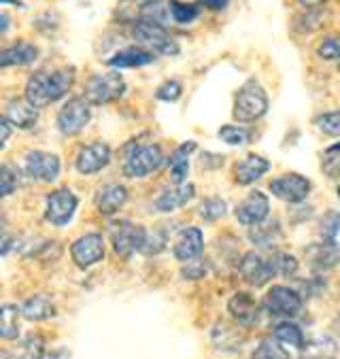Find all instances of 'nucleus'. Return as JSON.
Listing matches in <instances>:
<instances>
[{
	"label": "nucleus",
	"mask_w": 340,
	"mask_h": 359,
	"mask_svg": "<svg viewBox=\"0 0 340 359\" xmlns=\"http://www.w3.org/2000/svg\"><path fill=\"white\" fill-rule=\"evenodd\" d=\"M338 234H340V212L327 210L321 222V238L327 243H336Z\"/></svg>",
	"instance_id": "nucleus-40"
},
{
	"label": "nucleus",
	"mask_w": 340,
	"mask_h": 359,
	"mask_svg": "<svg viewBox=\"0 0 340 359\" xmlns=\"http://www.w3.org/2000/svg\"><path fill=\"white\" fill-rule=\"evenodd\" d=\"M325 24V13L321 9L315 11H306L296 20V30L300 32H315L317 28H321Z\"/></svg>",
	"instance_id": "nucleus-39"
},
{
	"label": "nucleus",
	"mask_w": 340,
	"mask_h": 359,
	"mask_svg": "<svg viewBox=\"0 0 340 359\" xmlns=\"http://www.w3.org/2000/svg\"><path fill=\"white\" fill-rule=\"evenodd\" d=\"M156 60V55L143 47H125L121 51H117L111 60H109V66L113 68H139V66H147Z\"/></svg>",
	"instance_id": "nucleus-23"
},
{
	"label": "nucleus",
	"mask_w": 340,
	"mask_h": 359,
	"mask_svg": "<svg viewBox=\"0 0 340 359\" xmlns=\"http://www.w3.org/2000/svg\"><path fill=\"white\" fill-rule=\"evenodd\" d=\"M281 238V226L277 219H266L259 226H253L249 232V241L257 247H272Z\"/></svg>",
	"instance_id": "nucleus-27"
},
{
	"label": "nucleus",
	"mask_w": 340,
	"mask_h": 359,
	"mask_svg": "<svg viewBox=\"0 0 340 359\" xmlns=\"http://www.w3.org/2000/svg\"><path fill=\"white\" fill-rule=\"evenodd\" d=\"M268 189H270L272 196H277L283 202L298 204V202L306 200V196L313 189V183H311V179H306V177H302L298 172H287V175L272 179Z\"/></svg>",
	"instance_id": "nucleus-10"
},
{
	"label": "nucleus",
	"mask_w": 340,
	"mask_h": 359,
	"mask_svg": "<svg viewBox=\"0 0 340 359\" xmlns=\"http://www.w3.org/2000/svg\"><path fill=\"white\" fill-rule=\"evenodd\" d=\"M275 266H277V276H294L298 272V259L290 253H275Z\"/></svg>",
	"instance_id": "nucleus-42"
},
{
	"label": "nucleus",
	"mask_w": 340,
	"mask_h": 359,
	"mask_svg": "<svg viewBox=\"0 0 340 359\" xmlns=\"http://www.w3.org/2000/svg\"><path fill=\"white\" fill-rule=\"evenodd\" d=\"M147 230L143 226H136L132 222H119L113 226L111 232V243H113V251L117 253V257L130 259L136 251H143L147 245Z\"/></svg>",
	"instance_id": "nucleus-6"
},
{
	"label": "nucleus",
	"mask_w": 340,
	"mask_h": 359,
	"mask_svg": "<svg viewBox=\"0 0 340 359\" xmlns=\"http://www.w3.org/2000/svg\"><path fill=\"white\" fill-rule=\"evenodd\" d=\"M325 154H340V142L338 145H332L329 149H325Z\"/></svg>",
	"instance_id": "nucleus-51"
},
{
	"label": "nucleus",
	"mask_w": 340,
	"mask_h": 359,
	"mask_svg": "<svg viewBox=\"0 0 340 359\" xmlns=\"http://www.w3.org/2000/svg\"><path fill=\"white\" fill-rule=\"evenodd\" d=\"M11 121L7 119V117H3V121H0V128H3V140H0V145H7V140H9V136H11Z\"/></svg>",
	"instance_id": "nucleus-49"
},
{
	"label": "nucleus",
	"mask_w": 340,
	"mask_h": 359,
	"mask_svg": "<svg viewBox=\"0 0 340 359\" xmlns=\"http://www.w3.org/2000/svg\"><path fill=\"white\" fill-rule=\"evenodd\" d=\"M92 119V104L86 98H71L57 113V130L64 136L79 134Z\"/></svg>",
	"instance_id": "nucleus-9"
},
{
	"label": "nucleus",
	"mask_w": 340,
	"mask_h": 359,
	"mask_svg": "<svg viewBox=\"0 0 340 359\" xmlns=\"http://www.w3.org/2000/svg\"><path fill=\"white\" fill-rule=\"evenodd\" d=\"M7 28H9V15H7V13H3V34L7 32Z\"/></svg>",
	"instance_id": "nucleus-50"
},
{
	"label": "nucleus",
	"mask_w": 340,
	"mask_h": 359,
	"mask_svg": "<svg viewBox=\"0 0 340 359\" xmlns=\"http://www.w3.org/2000/svg\"><path fill=\"white\" fill-rule=\"evenodd\" d=\"M302 351L311 359H332L338 351V344L329 336H315L311 342L304 344Z\"/></svg>",
	"instance_id": "nucleus-29"
},
{
	"label": "nucleus",
	"mask_w": 340,
	"mask_h": 359,
	"mask_svg": "<svg viewBox=\"0 0 340 359\" xmlns=\"http://www.w3.org/2000/svg\"><path fill=\"white\" fill-rule=\"evenodd\" d=\"M236 215V222L240 226H247V228H253V226H259L261 222L268 219V215H270V202L268 198L261 194V191H251L240 206H236L234 210Z\"/></svg>",
	"instance_id": "nucleus-14"
},
{
	"label": "nucleus",
	"mask_w": 340,
	"mask_h": 359,
	"mask_svg": "<svg viewBox=\"0 0 340 359\" xmlns=\"http://www.w3.org/2000/svg\"><path fill=\"white\" fill-rule=\"evenodd\" d=\"M20 315L22 309H18L15 304H5L3 313H0V334H3L5 340H15L20 334Z\"/></svg>",
	"instance_id": "nucleus-30"
},
{
	"label": "nucleus",
	"mask_w": 340,
	"mask_h": 359,
	"mask_svg": "<svg viewBox=\"0 0 340 359\" xmlns=\"http://www.w3.org/2000/svg\"><path fill=\"white\" fill-rule=\"evenodd\" d=\"M111 162V147L107 142H90V145L81 147L77 160H75V166L81 175H96L100 172L102 168H107Z\"/></svg>",
	"instance_id": "nucleus-15"
},
{
	"label": "nucleus",
	"mask_w": 340,
	"mask_h": 359,
	"mask_svg": "<svg viewBox=\"0 0 340 359\" xmlns=\"http://www.w3.org/2000/svg\"><path fill=\"white\" fill-rule=\"evenodd\" d=\"M198 3L209 11H224L230 5V0H198Z\"/></svg>",
	"instance_id": "nucleus-47"
},
{
	"label": "nucleus",
	"mask_w": 340,
	"mask_h": 359,
	"mask_svg": "<svg viewBox=\"0 0 340 359\" xmlns=\"http://www.w3.org/2000/svg\"><path fill=\"white\" fill-rule=\"evenodd\" d=\"M128 202V189L119 183H111L96 196V208L102 215H115Z\"/></svg>",
	"instance_id": "nucleus-22"
},
{
	"label": "nucleus",
	"mask_w": 340,
	"mask_h": 359,
	"mask_svg": "<svg viewBox=\"0 0 340 359\" xmlns=\"http://www.w3.org/2000/svg\"><path fill=\"white\" fill-rule=\"evenodd\" d=\"M45 357V340L39 334H28L15 353V359H43Z\"/></svg>",
	"instance_id": "nucleus-32"
},
{
	"label": "nucleus",
	"mask_w": 340,
	"mask_h": 359,
	"mask_svg": "<svg viewBox=\"0 0 340 359\" xmlns=\"http://www.w3.org/2000/svg\"><path fill=\"white\" fill-rule=\"evenodd\" d=\"M253 359H290L287 348L277 338H266L253 353Z\"/></svg>",
	"instance_id": "nucleus-34"
},
{
	"label": "nucleus",
	"mask_w": 340,
	"mask_h": 359,
	"mask_svg": "<svg viewBox=\"0 0 340 359\" xmlns=\"http://www.w3.org/2000/svg\"><path fill=\"white\" fill-rule=\"evenodd\" d=\"M240 276L251 285V287H264L268 280L277 276V266H275V253L270 257H264L255 251H249L240 259Z\"/></svg>",
	"instance_id": "nucleus-11"
},
{
	"label": "nucleus",
	"mask_w": 340,
	"mask_h": 359,
	"mask_svg": "<svg viewBox=\"0 0 340 359\" xmlns=\"http://www.w3.org/2000/svg\"><path fill=\"white\" fill-rule=\"evenodd\" d=\"M327 0H298V5L306 11H315V9H321Z\"/></svg>",
	"instance_id": "nucleus-48"
},
{
	"label": "nucleus",
	"mask_w": 340,
	"mask_h": 359,
	"mask_svg": "<svg viewBox=\"0 0 340 359\" xmlns=\"http://www.w3.org/2000/svg\"><path fill=\"white\" fill-rule=\"evenodd\" d=\"M196 196V187L191 183H177L175 187H166L158 198H156V208L160 212H172L187 202H191Z\"/></svg>",
	"instance_id": "nucleus-19"
},
{
	"label": "nucleus",
	"mask_w": 340,
	"mask_h": 359,
	"mask_svg": "<svg viewBox=\"0 0 340 359\" xmlns=\"http://www.w3.org/2000/svg\"><path fill=\"white\" fill-rule=\"evenodd\" d=\"M275 338H277L285 348H304V344H306L302 330H300L296 323H290V321L279 323V325L275 327Z\"/></svg>",
	"instance_id": "nucleus-31"
},
{
	"label": "nucleus",
	"mask_w": 340,
	"mask_h": 359,
	"mask_svg": "<svg viewBox=\"0 0 340 359\" xmlns=\"http://www.w3.org/2000/svg\"><path fill=\"white\" fill-rule=\"evenodd\" d=\"M71 257L73 262L86 270V268H92L94 264L102 262L104 259V238L96 232L92 234H83L81 238H77L71 247Z\"/></svg>",
	"instance_id": "nucleus-13"
},
{
	"label": "nucleus",
	"mask_w": 340,
	"mask_h": 359,
	"mask_svg": "<svg viewBox=\"0 0 340 359\" xmlns=\"http://www.w3.org/2000/svg\"><path fill=\"white\" fill-rule=\"evenodd\" d=\"M183 94V86L179 81H166L158 88L156 96L158 100H164V102H177Z\"/></svg>",
	"instance_id": "nucleus-45"
},
{
	"label": "nucleus",
	"mask_w": 340,
	"mask_h": 359,
	"mask_svg": "<svg viewBox=\"0 0 340 359\" xmlns=\"http://www.w3.org/2000/svg\"><path fill=\"white\" fill-rule=\"evenodd\" d=\"M162 164H164V151L160 145H136L125 156L123 175L128 179H143L160 170Z\"/></svg>",
	"instance_id": "nucleus-4"
},
{
	"label": "nucleus",
	"mask_w": 340,
	"mask_h": 359,
	"mask_svg": "<svg viewBox=\"0 0 340 359\" xmlns=\"http://www.w3.org/2000/svg\"><path fill=\"white\" fill-rule=\"evenodd\" d=\"M125 94V81L119 73H98L86 83V100L90 104H109Z\"/></svg>",
	"instance_id": "nucleus-5"
},
{
	"label": "nucleus",
	"mask_w": 340,
	"mask_h": 359,
	"mask_svg": "<svg viewBox=\"0 0 340 359\" xmlns=\"http://www.w3.org/2000/svg\"><path fill=\"white\" fill-rule=\"evenodd\" d=\"M141 20L158 24L162 28H168V24L172 22L170 0H147V3H143V7H141Z\"/></svg>",
	"instance_id": "nucleus-25"
},
{
	"label": "nucleus",
	"mask_w": 340,
	"mask_h": 359,
	"mask_svg": "<svg viewBox=\"0 0 340 359\" xmlns=\"http://www.w3.org/2000/svg\"><path fill=\"white\" fill-rule=\"evenodd\" d=\"M336 194H338V198H340V185L336 187Z\"/></svg>",
	"instance_id": "nucleus-52"
},
{
	"label": "nucleus",
	"mask_w": 340,
	"mask_h": 359,
	"mask_svg": "<svg viewBox=\"0 0 340 359\" xmlns=\"http://www.w3.org/2000/svg\"><path fill=\"white\" fill-rule=\"evenodd\" d=\"M193 149H196V142L189 140V142H183V145H179L177 151L170 156L168 168H170V175H172L175 181L181 183L187 177V172H189V156L193 154Z\"/></svg>",
	"instance_id": "nucleus-28"
},
{
	"label": "nucleus",
	"mask_w": 340,
	"mask_h": 359,
	"mask_svg": "<svg viewBox=\"0 0 340 359\" xmlns=\"http://www.w3.org/2000/svg\"><path fill=\"white\" fill-rule=\"evenodd\" d=\"M315 126L319 128V132H323L325 136H340V109L338 111H329L323 113L315 119Z\"/></svg>",
	"instance_id": "nucleus-38"
},
{
	"label": "nucleus",
	"mask_w": 340,
	"mask_h": 359,
	"mask_svg": "<svg viewBox=\"0 0 340 359\" xmlns=\"http://www.w3.org/2000/svg\"><path fill=\"white\" fill-rule=\"evenodd\" d=\"M268 104L270 102H268L266 90L257 81L251 79L236 92L232 115L238 123H251V121H257L266 115Z\"/></svg>",
	"instance_id": "nucleus-2"
},
{
	"label": "nucleus",
	"mask_w": 340,
	"mask_h": 359,
	"mask_svg": "<svg viewBox=\"0 0 340 359\" xmlns=\"http://www.w3.org/2000/svg\"><path fill=\"white\" fill-rule=\"evenodd\" d=\"M170 13H172V22L191 24L200 15V9H198V5H187V3H181V0H170Z\"/></svg>",
	"instance_id": "nucleus-36"
},
{
	"label": "nucleus",
	"mask_w": 340,
	"mask_h": 359,
	"mask_svg": "<svg viewBox=\"0 0 340 359\" xmlns=\"http://www.w3.org/2000/svg\"><path fill=\"white\" fill-rule=\"evenodd\" d=\"M22 315L28 321H47L55 315V306L47 296H32L24 302Z\"/></svg>",
	"instance_id": "nucleus-26"
},
{
	"label": "nucleus",
	"mask_w": 340,
	"mask_h": 359,
	"mask_svg": "<svg viewBox=\"0 0 340 359\" xmlns=\"http://www.w3.org/2000/svg\"><path fill=\"white\" fill-rule=\"evenodd\" d=\"M264 309L272 317L292 319L302 309V296L298 294V290H292V287L275 285V287H270L266 298H264Z\"/></svg>",
	"instance_id": "nucleus-8"
},
{
	"label": "nucleus",
	"mask_w": 340,
	"mask_h": 359,
	"mask_svg": "<svg viewBox=\"0 0 340 359\" xmlns=\"http://www.w3.org/2000/svg\"><path fill=\"white\" fill-rule=\"evenodd\" d=\"M132 36L136 43H139V47L151 51L154 55H177L179 53L177 41L168 34L166 28H162L158 24L139 20L132 26Z\"/></svg>",
	"instance_id": "nucleus-3"
},
{
	"label": "nucleus",
	"mask_w": 340,
	"mask_h": 359,
	"mask_svg": "<svg viewBox=\"0 0 340 359\" xmlns=\"http://www.w3.org/2000/svg\"><path fill=\"white\" fill-rule=\"evenodd\" d=\"M219 138L228 145H234V147H243L251 140V132L243 126H234V123H228V126H222L219 128Z\"/></svg>",
	"instance_id": "nucleus-35"
},
{
	"label": "nucleus",
	"mask_w": 340,
	"mask_h": 359,
	"mask_svg": "<svg viewBox=\"0 0 340 359\" xmlns=\"http://www.w3.org/2000/svg\"><path fill=\"white\" fill-rule=\"evenodd\" d=\"M207 272H209V266H207V262H204L202 257L185 262L183 268H181V276L185 280H200V278L207 276Z\"/></svg>",
	"instance_id": "nucleus-41"
},
{
	"label": "nucleus",
	"mask_w": 340,
	"mask_h": 359,
	"mask_svg": "<svg viewBox=\"0 0 340 359\" xmlns=\"http://www.w3.org/2000/svg\"><path fill=\"white\" fill-rule=\"evenodd\" d=\"M338 70H340V62H338Z\"/></svg>",
	"instance_id": "nucleus-53"
},
{
	"label": "nucleus",
	"mask_w": 340,
	"mask_h": 359,
	"mask_svg": "<svg viewBox=\"0 0 340 359\" xmlns=\"http://www.w3.org/2000/svg\"><path fill=\"white\" fill-rule=\"evenodd\" d=\"M202 249H204V236H202V230L191 226V228H185L175 247H172V253L179 262H191V259H198L202 255Z\"/></svg>",
	"instance_id": "nucleus-17"
},
{
	"label": "nucleus",
	"mask_w": 340,
	"mask_h": 359,
	"mask_svg": "<svg viewBox=\"0 0 340 359\" xmlns=\"http://www.w3.org/2000/svg\"><path fill=\"white\" fill-rule=\"evenodd\" d=\"M60 158L55 154L47 151H30L24 160V170L30 179L43 181V183H53L60 177Z\"/></svg>",
	"instance_id": "nucleus-12"
},
{
	"label": "nucleus",
	"mask_w": 340,
	"mask_h": 359,
	"mask_svg": "<svg viewBox=\"0 0 340 359\" xmlns=\"http://www.w3.org/2000/svg\"><path fill=\"white\" fill-rule=\"evenodd\" d=\"M321 166L329 179H340V154H325Z\"/></svg>",
	"instance_id": "nucleus-46"
},
{
	"label": "nucleus",
	"mask_w": 340,
	"mask_h": 359,
	"mask_svg": "<svg viewBox=\"0 0 340 359\" xmlns=\"http://www.w3.org/2000/svg\"><path fill=\"white\" fill-rule=\"evenodd\" d=\"M317 53L323 60H340V34L323 39L317 47Z\"/></svg>",
	"instance_id": "nucleus-43"
},
{
	"label": "nucleus",
	"mask_w": 340,
	"mask_h": 359,
	"mask_svg": "<svg viewBox=\"0 0 340 359\" xmlns=\"http://www.w3.org/2000/svg\"><path fill=\"white\" fill-rule=\"evenodd\" d=\"M304 255H306V264L315 272H325V270L336 268V264L340 262V247L336 243L321 241V243L308 245L304 249Z\"/></svg>",
	"instance_id": "nucleus-16"
},
{
	"label": "nucleus",
	"mask_w": 340,
	"mask_h": 359,
	"mask_svg": "<svg viewBox=\"0 0 340 359\" xmlns=\"http://www.w3.org/2000/svg\"><path fill=\"white\" fill-rule=\"evenodd\" d=\"M213 340H215V344L217 346H222V348H226V351H232V348H236L240 342H243V338L232 330V327H228V325H217L215 330H213Z\"/></svg>",
	"instance_id": "nucleus-37"
},
{
	"label": "nucleus",
	"mask_w": 340,
	"mask_h": 359,
	"mask_svg": "<svg viewBox=\"0 0 340 359\" xmlns=\"http://www.w3.org/2000/svg\"><path fill=\"white\" fill-rule=\"evenodd\" d=\"M75 83V68H60L53 73L39 70L26 83V100L36 109L49 107L51 102L64 98Z\"/></svg>",
	"instance_id": "nucleus-1"
},
{
	"label": "nucleus",
	"mask_w": 340,
	"mask_h": 359,
	"mask_svg": "<svg viewBox=\"0 0 340 359\" xmlns=\"http://www.w3.org/2000/svg\"><path fill=\"white\" fill-rule=\"evenodd\" d=\"M268 170H270V162L257 154H251L234 166V179L238 185H251L259 181Z\"/></svg>",
	"instance_id": "nucleus-20"
},
{
	"label": "nucleus",
	"mask_w": 340,
	"mask_h": 359,
	"mask_svg": "<svg viewBox=\"0 0 340 359\" xmlns=\"http://www.w3.org/2000/svg\"><path fill=\"white\" fill-rule=\"evenodd\" d=\"M79 206V198L66 187L53 189L47 198H45V219L51 226H66L71 224V219L75 217V210Z\"/></svg>",
	"instance_id": "nucleus-7"
},
{
	"label": "nucleus",
	"mask_w": 340,
	"mask_h": 359,
	"mask_svg": "<svg viewBox=\"0 0 340 359\" xmlns=\"http://www.w3.org/2000/svg\"><path fill=\"white\" fill-rule=\"evenodd\" d=\"M5 117L15 126V128H22V130H28L32 128L36 121H39V109L34 104H30L26 98H15L7 104L5 109Z\"/></svg>",
	"instance_id": "nucleus-21"
},
{
	"label": "nucleus",
	"mask_w": 340,
	"mask_h": 359,
	"mask_svg": "<svg viewBox=\"0 0 340 359\" xmlns=\"http://www.w3.org/2000/svg\"><path fill=\"white\" fill-rule=\"evenodd\" d=\"M36 57H39V49L32 43H18L3 51V55H0V66L3 68L26 66V64H32Z\"/></svg>",
	"instance_id": "nucleus-24"
},
{
	"label": "nucleus",
	"mask_w": 340,
	"mask_h": 359,
	"mask_svg": "<svg viewBox=\"0 0 340 359\" xmlns=\"http://www.w3.org/2000/svg\"><path fill=\"white\" fill-rule=\"evenodd\" d=\"M18 175L13 172V168L9 164L3 166V170H0V194H3V198L11 196L15 189H18Z\"/></svg>",
	"instance_id": "nucleus-44"
},
{
	"label": "nucleus",
	"mask_w": 340,
	"mask_h": 359,
	"mask_svg": "<svg viewBox=\"0 0 340 359\" xmlns=\"http://www.w3.org/2000/svg\"><path fill=\"white\" fill-rule=\"evenodd\" d=\"M198 212H200V217L204 222H217V219L226 217L228 202L224 198H207V200L200 204Z\"/></svg>",
	"instance_id": "nucleus-33"
},
{
	"label": "nucleus",
	"mask_w": 340,
	"mask_h": 359,
	"mask_svg": "<svg viewBox=\"0 0 340 359\" xmlns=\"http://www.w3.org/2000/svg\"><path fill=\"white\" fill-rule=\"evenodd\" d=\"M228 311L230 315L234 317V321L238 325H245V327H251L259 321V304L255 302L253 296L245 294V292H238L230 298L228 302Z\"/></svg>",
	"instance_id": "nucleus-18"
}]
</instances>
